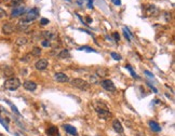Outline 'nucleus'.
<instances>
[{
	"instance_id": "1",
	"label": "nucleus",
	"mask_w": 175,
	"mask_h": 136,
	"mask_svg": "<svg viewBox=\"0 0 175 136\" xmlns=\"http://www.w3.org/2000/svg\"><path fill=\"white\" fill-rule=\"evenodd\" d=\"M38 15H39L38 10L32 9L30 10V11H28L26 14H23V18H21V21L18 23H20V24H26V25H28L30 22L35 21V20L38 18Z\"/></svg>"
},
{
	"instance_id": "2",
	"label": "nucleus",
	"mask_w": 175,
	"mask_h": 136,
	"mask_svg": "<svg viewBox=\"0 0 175 136\" xmlns=\"http://www.w3.org/2000/svg\"><path fill=\"white\" fill-rule=\"evenodd\" d=\"M3 87L9 91H14V90H18L21 87V81L18 78H9L8 80L5 81Z\"/></svg>"
},
{
	"instance_id": "3",
	"label": "nucleus",
	"mask_w": 175,
	"mask_h": 136,
	"mask_svg": "<svg viewBox=\"0 0 175 136\" xmlns=\"http://www.w3.org/2000/svg\"><path fill=\"white\" fill-rule=\"evenodd\" d=\"M72 85L77 89H79V90H82V91H88L89 88H90L89 82H86L85 80L80 79V78H75V79H72Z\"/></svg>"
},
{
	"instance_id": "4",
	"label": "nucleus",
	"mask_w": 175,
	"mask_h": 136,
	"mask_svg": "<svg viewBox=\"0 0 175 136\" xmlns=\"http://www.w3.org/2000/svg\"><path fill=\"white\" fill-rule=\"evenodd\" d=\"M101 85H102L106 91H108V92H115V91H116L115 84H114V82H112L111 80L109 79L103 80V81L101 82Z\"/></svg>"
},
{
	"instance_id": "5",
	"label": "nucleus",
	"mask_w": 175,
	"mask_h": 136,
	"mask_svg": "<svg viewBox=\"0 0 175 136\" xmlns=\"http://www.w3.org/2000/svg\"><path fill=\"white\" fill-rule=\"evenodd\" d=\"M24 12H25V7L23 5L20 7H15L11 12V18H18V16L23 15Z\"/></svg>"
},
{
	"instance_id": "6",
	"label": "nucleus",
	"mask_w": 175,
	"mask_h": 136,
	"mask_svg": "<svg viewBox=\"0 0 175 136\" xmlns=\"http://www.w3.org/2000/svg\"><path fill=\"white\" fill-rule=\"evenodd\" d=\"M96 112H97L99 118L104 119V120H107L108 118L111 117V112L106 109H103V108H96Z\"/></svg>"
},
{
	"instance_id": "7",
	"label": "nucleus",
	"mask_w": 175,
	"mask_h": 136,
	"mask_svg": "<svg viewBox=\"0 0 175 136\" xmlns=\"http://www.w3.org/2000/svg\"><path fill=\"white\" fill-rule=\"evenodd\" d=\"M14 30H15V27L11 23H5V25L2 26V31H3L5 35H11V34L14 32Z\"/></svg>"
},
{
	"instance_id": "8",
	"label": "nucleus",
	"mask_w": 175,
	"mask_h": 136,
	"mask_svg": "<svg viewBox=\"0 0 175 136\" xmlns=\"http://www.w3.org/2000/svg\"><path fill=\"white\" fill-rule=\"evenodd\" d=\"M146 14L147 16H157L159 14V9L156 5H148L146 8Z\"/></svg>"
},
{
	"instance_id": "9",
	"label": "nucleus",
	"mask_w": 175,
	"mask_h": 136,
	"mask_svg": "<svg viewBox=\"0 0 175 136\" xmlns=\"http://www.w3.org/2000/svg\"><path fill=\"white\" fill-rule=\"evenodd\" d=\"M36 68L38 70H45V68L48 67V60H45V58H41L39 61L36 63Z\"/></svg>"
},
{
	"instance_id": "10",
	"label": "nucleus",
	"mask_w": 175,
	"mask_h": 136,
	"mask_svg": "<svg viewBox=\"0 0 175 136\" xmlns=\"http://www.w3.org/2000/svg\"><path fill=\"white\" fill-rule=\"evenodd\" d=\"M54 79L56 80L57 82H67L68 77L67 75L64 74V72H57V74H55V76H54Z\"/></svg>"
},
{
	"instance_id": "11",
	"label": "nucleus",
	"mask_w": 175,
	"mask_h": 136,
	"mask_svg": "<svg viewBox=\"0 0 175 136\" xmlns=\"http://www.w3.org/2000/svg\"><path fill=\"white\" fill-rule=\"evenodd\" d=\"M23 87L26 89L27 91H35L37 89V84L34 81H25L23 83Z\"/></svg>"
},
{
	"instance_id": "12",
	"label": "nucleus",
	"mask_w": 175,
	"mask_h": 136,
	"mask_svg": "<svg viewBox=\"0 0 175 136\" xmlns=\"http://www.w3.org/2000/svg\"><path fill=\"white\" fill-rule=\"evenodd\" d=\"M112 127H114V130L117 132V133H123V127H122L121 123L119 120H114V122H112Z\"/></svg>"
},
{
	"instance_id": "13",
	"label": "nucleus",
	"mask_w": 175,
	"mask_h": 136,
	"mask_svg": "<svg viewBox=\"0 0 175 136\" xmlns=\"http://www.w3.org/2000/svg\"><path fill=\"white\" fill-rule=\"evenodd\" d=\"M64 130L69 133V134H72V135H75V136H78V132H77L76 127H72V125H69V124H65L64 125Z\"/></svg>"
},
{
	"instance_id": "14",
	"label": "nucleus",
	"mask_w": 175,
	"mask_h": 136,
	"mask_svg": "<svg viewBox=\"0 0 175 136\" xmlns=\"http://www.w3.org/2000/svg\"><path fill=\"white\" fill-rule=\"evenodd\" d=\"M47 134L49 136H57L58 135V129L56 127H51L47 130Z\"/></svg>"
},
{
	"instance_id": "15",
	"label": "nucleus",
	"mask_w": 175,
	"mask_h": 136,
	"mask_svg": "<svg viewBox=\"0 0 175 136\" xmlns=\"http://www.w3.org/2000/svg\"><path fill=\"white\" fill-rule=\"evenodd\" d=\"M149 127H150V129H151V131H153V132H160L161 131L160 125H159L157 122H155V121H149Z\"/></svg>"
},
{
	"instance_id": "16",
	"label": "nucleus",
	"mask_w": 175,
	"mask_h": 136,
	"mask_svg": "<svg viewBox=\"0 0 175 136\" xmlns=\"http://www.w3.org/2000/svg\"><path fill=\"white\" fill-rule=\"evenodd\" d=\"M96 75L99 76V77H106L108 75V70L106 68H97L96 69Z\"/></svg>"
},
{
	"instance_id": "17",
	"label": "nucleus",
	"mask_w": 175,
	"mask_h": 136,
	"mask_svg": "<svg viewBox=\"0 0 175 136\" xmlns=\"http://www.w3.org/2000/svg\"><path fill=\"white\" fill-rule=\"evenodd\" d=\"M3 72H5V77H11V76L14 75V70L12 69V68H11V67H9V66L5 67V69H3Z\"/></svg>"
},
{
	"instance_id": "18",
	"label": "nucleus",
	"mask_w": 175,
	"mask_h": 136,
	"mask_svg": "<svg viewBox=\"0 0 175 136\" xmlns=\"http://www.w3.org/2000/svg\"><path fill=\"white\" fill-rule=\"evenodd\" d=\"M58 57L59 58H69L70 57V54H69V51L68 50H62L59 54H58Z\"/></svg>"
},
{
	"instance_id": "19",
	"label": "nucleus",
	"mask_w": 175,
	"mask_h": 136,
	"mask_svg": "<svg viewBox=\"0 0 175 136\" xmlns=\"http://www.w3.org/2000/svg\"><path fill=\"white\" fill-rule=\"evenodd\" d=\"M15 29L18 31H27L28 30V25H26V24H20V23H18Z\"/></svg>"
},
{
	"instance_id": "20",
	"label": "nucleus",
	"mask_w": 175,
	"mask_h": 136,
	"mask_svg": "<svg viewBox=\"0 0 175 136\" xmlns=\"http://www.w3.org/2000/svg\"><path fill=\"white\" fill-rule=\"evenodd\" d=\"M27 42H28L27 38H25V37H20V38H18V40H16L15 43L18 44V45H25Z\"/></svg>"
},
{
	"instance_id": "21",
	"label": "nucleus",
	"mask_w": 175,
	"mask_h": 136,
	"mask_svg": "<svg viewBox=\"0 0 175 136\" xmlns=\"http://www.w3.org/2000/svg\"><path fill=\"white\" fill-rule=\"evenodd\" d=\"M126 69H128L129 71H130L131 75H132V77H133V78H135V79H139V77L134 72V70H133V68L131 67V65H129V64H128V65H126Z\"/></svg>"
},
{
	"instance_id": "22",
	"label": "nucleus",
	"mask_w": 175,
	"mask_h": 136,
	"mask_svg": "<svg viewBox=\"0 0 175 136\" xmlns=\"http://www.w3.org/2000/svg\"><path fill=\"white\" fill-rule=\"evenodd\" d=\"M23 3V0H11V5L12 7H20V5H22Z\"/></svg>"
},
{
	"instance_id": "23",
	"label": "nucleus",
	"mask_w": 175,
	"mask_h": 136,
	"mask_svg": "<svg viewBox=\"0 0 175 136\" xmlns=\"http://www.w3.org/2000/svg\"><path fill=\"white\" fill-rule=\"evenodd\" d=\"M41 54V50L39 48H34L32 51V55H34V56H39Z\"/></svg>"
},
{
	"instance_id": "24",
	"label": "nucleus",
	"mask_w": 175,
	"mask_h": 136,
	"mask_svg": "<svg viewBox=\"0 0 175 136\" xmlns=\"http://www.w3.org/2000/svg\"><path fill=\"white\" fill-rule=\"evenodd\" d=\"M79 50L80 51H86V52H95L94 49L90 48V47H81V48H79Z\"/></svg>"
},
{
	"instance_id": "25",
	"label": "nucleus",
	"mask_w": 175,
	"mask_h": 136,
	"mask_svg": "<svg viewBox=\"0 0 175 136\" xmlns=\"http://www.w3.org/2000/svg\"><path fill=\"white\" fill-rule=\"evenodd\" d=\"M123 32H124V37L126 38V40H128V41H131V37H130V34H129V29H128L126 27H124V28H123Z\"/></svg>"
},
{
	"instance_id": "26",
	"label": "nucleus",
	"mask_w": 175,
	"mask_h": 136,
	"mask_svg": "<svg viewBox=\"0 0 175 136\" xmlns=\"http://www.w3.org/2000/svg\"><path fill=\"white\" fill-rule=\"evenodd\" d=\"M110 55H111L112 58H114V60H116V61H120V60H121V56L116 52H111L110 53Z\"/></svg>"
},
{
	"instance_id": "27",
	"label": "nucleus",
	"mask_w": 175,
	"mask_h": 136,
	"mask_svg": "<svg viewBox=\"0 0 175 136\" xmlns=\"http://www.w3.org/2000/svg\"><path fill=\"white\" fill-rule=\"evenodd\" d=\"M42 45H43V47H45V48H48V47H51V42H50L49 40L45 39L43 41H42Z\"/></svg>"
},
{
	"instance_id": "28",
	"label": "nucleus",
	"mask_w": 175,
	"mask_h": 136,
	"mask_svg": "<svg viewBox=\"0 0 175 136\" xmlns=\"http://www.w3.org/2000/svg\"><path fill=\"white\" fill-rule=\"evenodd\" d=\"M8 104H9V105L11 106V107H12V109H13V111H14V112H15V114H20V112H18V108H16L15 106L12 105V104H11L10 101H8Z\"/></svg>"
},
{
	"instance_id": "29",
	"label": "nucleus",
	"mask_w": 175,
	"mask_h": 136,
	"mask_svg": "<svg viewBox=\"0 0 175 136\" xmlns=\"http://www.w3.org/2000/svg\"><path fill=\"white\" fill-rule=\"evenodd\" d=\"M40 23L42 24V25H48L50 22H49V20H48V18H41V20H40Z\"/></svg>"
},
{
	"instance_id": "30",
	"label": "nucleus",
	"mask_w": 175,
	"mask_h": 136,
	"mask_svg": "<svg viewBox=\"0 0 175 136\" xmlns=\"http://www.w3.org/2000/svg\"><path fill=\"white\" fill-rule=\"evenodd\" d=\"M112 36H114V38H115V41H116V42H118V41L120 40V37H119V34H118V32H114Z\"/></svg>"
},
{
	"instance_id": "31",
	"label": "nucleus",
	"mask_w": 175,
	"mask_h": 136,
	"mask_svg": "<svg viewBox=\"0 0 175 136\" xmlns=\"http://www.w3.org/2000/svg\"><path fill=\"white\" fill-rule=\"evenodd\" d=\"M88 8L89 9L93 8V0H88Z\"/></svg>"
},
{
	"instance_id": "32",
	"label": "nucleus",
	"mask_w": 175,
	"mask_h": 136,
	"mask_svg": "<svg viewBox=\"0 0 175 136\" xmlns=\"http://www.w3.org/2000/svg\"><path fill=\"white\" fill-rule=\"evenodd\" d=\"M29 57H30V55H26L25 57H22L21 58V61L22 62H29L30 60H29Z\"/></svg>"
},
{
	"instance_id": "33",
	"label": "nucleus",
	"mask_w": 175,
	"mask_h": 136,
	"mask_svg": "<svg viewBox=\"0 0 175 136\" xmlns=\"http://www.w3.org/2000/svg\"><path fill=\"white\" fill-rule=\"evenodd\" d=\"M144 74H145V75H147V76H148V77H150V78H153V74H151V72H150V71L145 70V71H144Z\"/></svg>"
},
{
	"instance_id": "34",
	"label": "nucleus",
	"mask_w": 175,
	"mask_h": 136,
	"mask_svg": "<svg viewBox=\"0 0 175 136\" xmlns=\"http://www.w3.org/2000/svg\"><path fill=\"white\" fill-rule=\"evenodd\" d=\"M5 15H7V14H5V11H3V10H2V9H0V18H5Z\"/></svg>"
},
{
	"instance_id": "35",
	"label": "nucleus",
	"mask_w": 175,
	"mask_h": 136,
	"mask_svg": "<svg viewBox=\"0 0 175 136\" xmlns=\"http://www.w3.org/2000/svg\"><path fill=\"white\" fill-rule=\"evenodd\" d=\"M112 2H114V3H115L116 5H121V1H120V0H112Z\"/></svg>"
},
{
	"instance_id": "36",
	"label": "nucleus",
	"mask_w": 175,
	"mask_h": 136,
	"mask_svg": "<svg viewBox=\"0 0 175 136\" xmlns=\"http://www.w3.org/2000/svg\"><path fill=\"white\" fill-rule=\"evenodd\" d=\"M148 85H149V87H150V88H151V89H153V92H155V93H157V92H158V90H157V89L155 88V87H153L151 84H149V83H148Z\"/></svg>"
},
{
	"instance_id": "37",
	"label": "nucleus",
	"mask_w": 175,
	"mask_h": 136,
	"mask_svg": "<svg viewBox=\"0 0 175 136\" xmlns=\"http://www.w3.org/2000/svg\"><path fill=\"white\" fill-rule=\"evenodd\" d=\"M91 82H93V83H95V82H96V79H95L94 77H91Z\"/></svg>"
},
{
	"instance_id": "38",
	"label": "nucleus",
	"mask_w": 175,
	"mask_h": 136,
	"mask_svg": "<svg viewBox=\"0 0 175 136\" xmlns=\"http://www.w3.org/2000/svg\"><path fill=\"white\" fill-rule=\"evenodd\" d=\"M137 136H145V134H143V133H137Z\"/></svg>"
},
{
	"instance_id": "39",
	"label": "nucleus",
	"mask_w": 175,
	"mask_h": 136,
	"mask_svg": "<svg viewBox=\"0 0 175 136\" xmlns=\"http://www.w3.org/2000/svg\"><path fill=\"white\" fill-rule=\"evenodd\" d=\"M86 21L90 23V22H91V18H86Z\"/></svg>"
},
{
	"instance_id": "40",
	"label": "nucleus",
	"mask_w": 175,
	"mask_h": 136,
	"mask_svg": "<svg viewBox=\"0 0 175 136\" xmlns=\"http://www.w3.org/2000/svg\"><path fill=\"white\" fill-rule=\"evenodd\" d=\"M67 1H70V0H67Z\"/></svg>"
},
{
	"instance_id": "41",
	"label": "nucleus",
	"mask_w": 175,
	"mask_h": 136,
	"mask_svg": "<svg viewBox=\"0 0 175 136\" xmlns=\"http://www.w3.org/2000/svg\"><path fill=\"white\" fill-rule=\"evenodd\" d=\"M0 136H1V135H0Z\"/></svg>"
}]
</instances>
